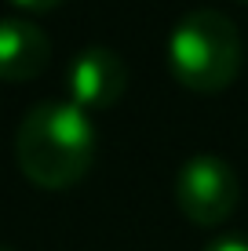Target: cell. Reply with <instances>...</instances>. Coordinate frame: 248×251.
Listing matches in <instances>:
<instances>
[{"instance_id":"obj_3","label":"cell","mask_w":248,"mask_h":251,"mask_svg":"<svg viewBox=\"0 0 248 251\" xmlns=\"http://www.w3.org/2000/svg\"><path fill=\"white\" fill-rule=\"evenodd\" d=\"M237 201H241V182L237 171L230 168L223 157H190L175 175V204L193 226H223L234 215Z\"/></svg>"},{"instance_id":"obj_2","label":"cell","mask_w":248,"mask_h":251,"mask_svg":"<svg viewBox=\"0 0 248 251\" xmlns=\"http://www.w3.org/2000/svg\"><path fill=\"white\" fill-rule=\"evenodd\" d=\"M168 69L186 91H226L241 69L237 25L212 7H197V11L183 15L168 37Z\"/></svg>"},{"instance_id":"obj_1","label":"cell","mask_w":248,"mask_h":251,"mask_svg":"<svg viewBox=\"0 0 248 251\" xmlns=\"http://www.w3.org/2000/svg\"><path fill=\"white\" fill-rule=\"evenodd\" d=\"M99 135L91 113L73 102H40L15 131L19 171L40 189H70L91 171Z\"/></svg>"},{"instance_id":"obj_6","label":"cell","mask_w":248,"mask_h":251,"mask_svg":"<svg viewBox=\"0 0 248 251\" xmlns=\"http://www.w3.org/2000/svg\"><path fill=\"white\" fill-rule=\"evenodd\" d=\"M204 251H248V240L245 237H219V240H212Z\"/></svg>"},{"instance_id":"obj_9","label":"cell","mask_w":248,"mask_h":251,"mask_svg":"<svg viewBox=\"0 0 248 251\" xmlns=\"http://www.w3.org/2000/svg\"><path fill=\"white\" fill-rule=\"evenodd\" d=\"M0 251H7V248H0Z\"/></svg>"},{"instance_id":"obj_5","label":"cell","mask_w":248,"mask_h":251,"mask_svg":"<svg viewBox=\"0 0 248 251\" xmlns=\"http://www.w3.org/2000/svg\"><path fill=\"white\" fill-rule=\"evenodd\" d=\"M51 40L29 19H0V80L26 84L48 66Z\"/></svg>"},{"instance_id":"obj_4","label":"cell","mask_w":248,"mask_h":251,"mask_svg":"<svg viewBox=\"0 0 248 251\" xmlns=\"http://www.w3.org/2000/svg\"><path fill=\"white\" fill-rule=\"evenodd\" d=\"M70 102L84 113H102L117 106V99L128 88V66L113 48H84L66 69Z\"/></svg>"},{"instance_id":"obj_8","label":"cell","mask_w":248,"mask_h":251,"mask_svg":"<svg viewBox=\"0 0 248 251\" xmlns=\"http://www.w3.org/2000/svg\"><path fill=\"white\" fill-rule=\"evenodd\" d=\"M241 4H248V0H241Z\"/></svg>"},{"instance_id":"obj_7","label":"cell","mask_w":248,"mask_h":251,"mask_svg":"<svg viewBox=\"0 0 248 251\" xmlns=\"http://www.w3.org/2000/svg\"><path fill=\"white\" fill-rule=\"evenodd\" d=\"M11 4L26 7V11H51V7H58L62 0H11Z\"/></svg>"}]
</instances>
